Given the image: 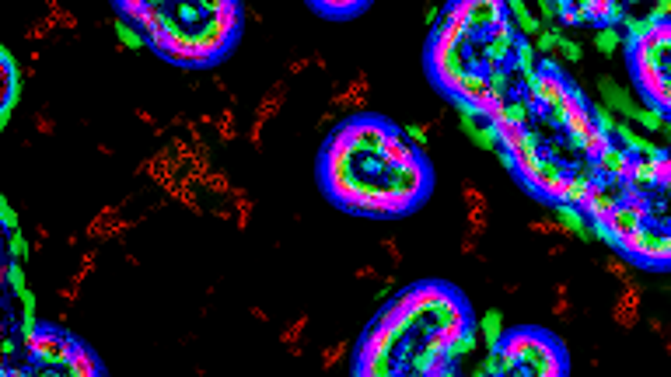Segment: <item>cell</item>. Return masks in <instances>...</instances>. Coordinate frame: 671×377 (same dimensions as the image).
Segmentation results:
<instances>
[{
    "label": "cell",
    "mask_w": 671,
    "mask_h": 377,
    "mask_svg": "<svg viewBox=\"0 0 671 377\" xmlns=\"http://www.w3.org/2000/svg\"><path fill=\"white\" fill-rule=\"evenodd\" d=\"M556 25H559V28H581V25H587V14H584L581 8H574V4H563V8H559Z\"/></svg>",
    "instance_id": "obj_15"
},
{
    "label": "cell",
    "mask_w": 671,
    "mask_h": 377,
    "mask_svg": "<svg viewBox=\"0 0 671 377\" xmlns=\"http://www.w3.org/2000/svg\"><path fill=\"white\" fill-rule=\"evenodd\" d=\"M304 332H308V314H298V318L291 321V325H287L284 332H280V343H284V346L291 349L294 343H301V339H304Z\"/></svg>",
    "instance_id": "obj_14"
},
{
    "label": "cell",
    "mask_w": 671,
    "mask_h": 377,
    "mask_svg": "<svg viewBox=\"0 0 671 377\" xmlns=\"http://www.w3.org/2000/svg\"><path fill=\"white\" fill-rule=\"evenodd\" d=\"M469 140H472V143H476L479 150H493V154L500 150V140H496V130H493L489 123H483V119H479V126H476V133H472Z\"/></svg>",
    "instance_id": "obj_12"
},
{
    "label": "cell",
    "mask_w": 671,
    "mask_h": 377,
    "mask_svg": "<svg viewBox=\"0 0 671 377\" xmlns=\"http://www.w3.org/2000/svg\"><path fill=\"white\" fill-rule=\"evenodd\" d=\"M664 349H668V353H671V329H668V343H664Z\"/></svg>",
    "instance_id": "obj_40"
},
{
    "label": "cell",
    "mask_w": 671,
    "mask_h": 377,
    "mask_svg": "<svg viewBox=\"0 0 671 377\" xmlns=\"http://www.w3.org/2000/svg\"><path fill=\"white\" fill-rule=\"evenodd\" d=\"M437 130V123L430 119V123H420V126H406V136L416 143V147H427L430 143V133Z\"/></svg>",
    "instance_id": "obj_22"
},
{
    "label": "cell",
    "mask_w": 671,
    "mask_h": 377,
    "mask_svg": "<svg viewBox=\"0 0 671 377\" xmlns=\"http://www.w3.org/2000/svg\"><path fill=\"white\" fill-rule=\"evenodd\" d=\"M95 265H98V252L95 248H88L84 255H81V265H77V273H74V283L77 287H84V280L95 273Z\"/></svg>",
    "instance_id": "obj_19"
},
{
    "label": "cell",
    "mask_w": 671,
    "mask_h": 377,
    "mask_svg": "<svg viewBox=\"0 0 671 377\" xmlns=\"http://www.w3.org/2000/svg\"><path fill=\"white\" fill-rule=\"evenodd\" d=\"M35 133H42V136H49V133H56V123H52V116H49V109H42V112L35 116Z\"/></svg>",
    "instance_id": "obj_30"
},
{
    "label": "cell",
    "mask_w": 671,
    "mask_h": 377,
    "mask_svg": "<svg viewBox=\"0 0 671 377\" xmlns=\"http://www.w3.org/2000/svg\"><path fill=\"white\" fill-rule=\"evenodd\" d=\"M605 269H608L612 276H619L623 283H626V280H633V276H630V262H626V258H619V255H608V258H605Z\"/></svg>",
    "instance_id": "obj_27"
},
{
    "label": "cell",
    "mask_w": 671,
    "mask_h": 377,
    "mask_svg": "<svg viewBox=\"0 0 671 377\" xmlns=\"http://www.w3.org/2000/svg\"><path fill=\"white\" fill-rule=\"evenodd\" d=\"M284 98H287V81H276V84L259 98V105H255V119H252V126H249V143H252L255 150H262V130H266V123L273 119V112H280Z\"/></svg>",
    "instance_id": "obj_2"
},
{
    "label": "cell",
    "mask_w": 671,
    "mask_h": 377,
    "mask_svg": "<svg viewBox=\"0 0 671 377\" xmlns=\"http://www.w3.org/2000/svg\"><path fill=\"white\" fill-rule=\"evenodd\" d=\"M465 224H469V234H472V238H483V234L489 231V213L465 210Z\"/></svg>",
    "instance_id": "obj_20"
},
{
    "label": "cell",
    "mask_w": 671,
    "mask_h": 377,
    "mask_svg": "<svg viewBox=\"0 0 671 377\" xmlns=\"http://www.w3.org/2000/svg\"><path fill=\"white\" fill-rule=\"evenodd\" d=\"M112 28H116V39H119L123 49H144V45H147V35H144L137 25H130L126 18H119Z\"/></svg>",
    "instance_id": "obj_10"
},
{
    "label": "cell",
    "mask_w": 671,
    "mask_h": 377,
    "mask_svg": "<svg viewBox=\"0 0 671 377\" xmlns=\"http://www.w3.org/2000/svg\"><path fill=\"white\" fill-rule=\"evenodd\" d=\"M528 231H532V234H542V238H570L559 221H532Z\"/></svg>",
    "instance_id": "obj_17"
},
{
    "label": "cell",
    "mask_w": 671,
    "mask_h": 377,
    "mask_svg": "<svg viewBox=\"0 0 671 377\" xmlns=\"http://www.w3.org/2000/svg\"><path fill=\"white\" fill-rule=\"evenodd\" d=\"M137 119H140V123H147V126H150V130H154V126H157V119H154V116H150V112H147V109H137Z\"/></svg>",
    "instance_id": "obj_38"
},
{
    "label": "cell",
    "mask_w": 671,
    "mask_h": 377,
    "mask_svg": "<svg viewBox=\"0 0 671 377\" xmlns=\"http://www.w3.org/2000/svg\"><path fill=\"white\" fill-rule=\"evenodd\" d=\"M552 52H556V57H563V60H570V63L581 60V45H577L574 39H567V35L556 39V49H552Z\"/></svg>",
    "instance_id": "obj_23"
},
{
    "label": "cell",
    "mask_w": 671,
    "mask_h": 377,
    "mask_svg": "<svg viewBox=\"0 0 671 377\" xmlns=\"http://www.w3.org/2000/svg\"><path fill=\"white\" fill-rule=\"evenodd\" d=\"M8 255L11 258H25L28 255V241L21 238V231L14 227V231H8Z\"/></svg>",
    "instance_id": "obj_26"
},
{
    "label": "cell",
    "mask_w": 671,
    "mask_h": 377,
    "mask_svg": "<svg viewBox=\"0 0 671 377\" xmlns=\"http://www.w3.org/2000/svg\"><path fill=\"white\" fill-rule=\"evenodd\" d=\"M381 248L388 252L391 265H402V258H406V255H402V248H399V241H396V238H381Z\"/></svg>",
    "instance_id": "obj_29"
},
{
    "label": "cell",
    "mask_w": 671,
    "mask_h": 377,
    "mask_svg": "<svg viewBox=\"0 0 671 377\" xmlns=\"http://www.w3.org/2000/svg\"><path fill=\"white\" fill-rule=\"evenodd\" d=\"M52 28H56V21L46 14V18H39V21H32V25L25 28V39H28V42H42V39L52 35Z\"/></svg>",
    "instance_id": "obj_16"
},
{
    "label": "cell",
    "mask_w": 671,
    "mask_h": 377,
    "mask_svg": "<svg viewBox=\"0 0 671 377\" xmlns=\"http://www.w3.org/2000/svg\"><path fill=\"white\" fill-rule=\"evenodd\" d=\"M615 45H619V35H615V28H612V25H608V28H598L594 49H598V52H615Z\"/></svg>",
    "instance_id": "obj_24"
},
{
    "label": "cell",
    "mask_w": 671,
    "mask_h": 377,
    "mask_svg": "<svg viewBox=\"0 0 671 377\" xmlns=\"http://www.w3.org/2000/svg\"><path fill=\"white\" fill-rule=\"evenodd\" d=\"M213 130H217V140H220V143H231V140L238 136V126H235V105H228V109H224V116H217Z\"/></svg>",
    "instance_id": "obj_11"
},
{
    "label": "cell",
    "mask_w": 671,
    "mask_h": 377,
    "mask_svg": "<svg viewBox=\"0 0 671 377\" xmlns=\"http://www.w3.org/2000/svg\"><path fill=\"white\" fill-rule=\"evenodd\" d=\"M200 4H203L206 11H224V8H231V4H238V0H200Z\"/></svg>",
    "instance_id": "obj_36"
},
{
    "label": "cell",
    "mask_w": 671,
    "mask_h": 377,
    "mask_svg": "<svg viewBox=\"0 0 671 377\" xmlns=\"http://www.w3.org/2000/svg\"><path fill=\"white\" fill-rule=\"evenodd\" d=\"M0 213H4V227L14 231V227H18V213H14V206H11L4 196H0Z\"/></svg>",
    "instance_id": "obj_31"
},
{
    "label": "cell",
    "mask_w": 671,
    "mask_h": 377,
    "mask_svg": "<svg viewBox=\"0 0 671 377\" xmlns=\"http://www.w3.org/2000/svg\"><path fill=\"white\" fill-rule=\"evenodd\" d=\"M357 280H378V269L374 265H357Z\"/></svg>",
    "instance_id": "obj_37"
},
{
    "label": "cell",
    "mask_w": 671,
    "mask_h": 377,
    "mask_svg": "<svg viewBox=\"0 0 671 377\" xmlns=\"http://www.w3.org/2000/svg\"><path fill=\"white\" fill-rule=\"evenodd\" d=\"M556 221L563 224V231H567V234H581V231H584V224H587L584 210H581V206H570V203H559V206H556Z\"/></svg>",
    "instance_id": "obj_9"
},
{
    "label": "cell",
    "mask_w": 671,
    "mask_h": 377,
    "mask_svg": "<svg viewBox=\"0 0 671 377\" xmlns=\"http://www.w3.org/2000/svg\"><path fill=\"white\" fill-rule=\"evenodd\" d=\"M308 4L325 18H357L371 8V0H308Z\"/></svg>",
    "instance_id": "obj_6"
},
{
    "label": "cell",
    "mask_w": 671,
    "mask_h": 377,
    "mask_svg": "<svg viewBox=\"0 0 671 377\" xmlns=\"http://www.w3.org/2000/svg\"><path fill=\"white\" fill-rule=\"evenodd\" d=\"M67 374H77V377H98V374H105V367H101V360L77 339V346H74V353H70V360H67Z\"/></svg>",
    "instance_id": "obj_7"
},
{
    "label": "cell",
    "mask_w": 671,
    "mask_h": 377,
    "mask_svg": "<svg viewBox=\"0 0 671 377\" xmlns=\"http://www.w3.org/2000/svg\"><path fill=\"white\" fill-rule=\"evenodd\" d=\"M252 210H255L252 196H242V199H235V227H238V231H245V227H249Z\"/></svg>",
    "instance_id": "obj_21"
},
{
    "label": "cell",
    "mask_w": 671,
    "mask_h": 377,
    "mask_svg": "<svg viewBox=\"0 0 671 377\" xmlns=\"http://www.w3.org/2000/svg\"><path fill=\"white\" fill-rule=\"evenodd\" d=\"M46 8H49V11H60L64 4H60V0H46Z\"/></svg>",
    "instance_id": "obj_39"
},
{
    "label": "cell",
    "mask_w": 671,
    "mask_h": 377,
    "mask_svg": "<svg viewBox=\"0 0 671 377\" xmlns=\"http://www.w3.org/2000/svg\"><path fill=\"white\" fill-rule=\"evenodd\" d=\"M0 74H4V105H0V126L11 123V112H14V101L21 94V74L14 67V57L11 49H0Z\"/></svg>",
    "instance_id": "obj_4"
},
{
    "label": "cell",
    "mask_w": 671,
    "mask_h": 377,
    "mask_svg": "<svg viewBox=\"0 0 671 377\" xmlns=\"http://www.w3.org/2000/svg\"><path fill=\"white\" fill-rule=\"evenodd\" d=\"M462 199H465V210H476V213H489V199L483 189H476L472 182L462 185Z\"/></svg>",
    "instance_id": "obj_13"
},
{
    "label": "cell",
    "mask_w": 671,
    "mask_h": 377,
    "mask_svg": "<svg viewBox=\"0 0 671 377\" xmlns=\"http://www.w3.org/2000/svg\"><path fill=\"white\" fill-rule=\"evenodd\" d=\"M479 332H483V346L486 349H493L496 343H500V336H503V314L493 307V311H486L483 318H479Z\"/></svg>",
    "instance_id": "obj_8"
},
{
    "label": "cell",
    "mask_w": 671,
    "mask_h": 377,
    "mask_svg": "<svg viewBox=\"0 0 671 377\" xmlns=\"http://www.w3.org/2000/svg\"><path fill=\"white\" fill-rule=\"evenodd\" d=\"M56 297H60L64 304H77V297H81V287L70 280V287H60V290H56Z\"/></svg>",
    "instance_id": "obj_32"
},
{
    "label": "cell",
    "mask_w": 671,
    "mask_h": 377,
    "mask_svg": "<svg viewBox=\"0 0 671 377\" xmlns=\"http://www.w3.org/2000/svg\"><path fill=\"white\" fill-rule=\"evenodd\" d=\"M343 356H347V343H332V346H325V349H322V370H332Z\"/></svg>",
    "instance_id": "obj_25"
},
{
    "label": "cell",
    "mask_w": 671,
    "mask_h": 377,
    "mask_svg": "<svg viewBox=\"0 0 671 377\" xmlns=\"http://www.w3.org/2000/svg\"><path fill=\"white\" fill-rule=\"evenodd\" d=\"M514 360V374H538V377H567L570 356L567 346L545 329H511L493 346Z\"/></svg>",
    "instance_id": "obj_1"
},
{
    "label": "cell",
    "mask_w": 671,
    "mask_h": 377,
    "mask_svg": "<svg viewBox=\"0 0 671 377\" xmlns=\"http://www.w3.org/2000/svg\"><path fill=\"white\" fill-rule=\"evenodd\" d=\"M640 307H643V287H640V280H626L619 297H615V307H612L615 325H619V329H636Z\"/></svg>",
    "instance_id": "obj_3"
},
{
    "label": "cell",
    "mask_w": 671,
    "mask_h": 377,
    "mask_svg": "<svg viewBox=\"0 0 671 377\" xmlns=\"http://www.w3.org/2000/svg\"><path fill=\"white\" fill-rule=\"evenodd\" d=\"M559 318H570V300H567V294H556V307H552Z\"/></svg>",
    "instance_id": "obj_35"
},
{
    "label": "cell",
    "mask_w": 671,
    "mask_h": 377,
    "mask_svg": "<svg viewBox=\"0 0 671 377\" xmlns=\"http://www.w3.org/2000/svg\"><path fill=\"white\" fill-rule=\"evenodd\" d=\"M479 238H472V234H465L462 238V255H476V258H483V252H479V245H476Z\"/></svg>",
    "instance_id": "obj_34"
},
{
    "label": "cell",
    "mask_w": 671,
    "mask_h": 377,
    "mask_svg": "<svg viewBox=\"0 0 671 377\" xmlns=\"http://www.w3.org/2000/svg\"><path fill=\"white\" fill-rule=\"evenodd\" d=\"M203 185H206L210 192H217V196H231V189H235V185H231V179L224 175V172H217V168L203 179Z\"/></svg>",
    "instance_id": "obj_18"
},
{
    "label": "cell",
    "mask_w": 671,
    "mask_h": 377,
    "mask_svg": "<svg viewBox=\"0 0 671 377\" xmlns=\"http://www.w3.org/2000/svg\"><path fill=\"white\" fill-rule=\"evenodd\" d=\"M451 290H455V287H447V283H416V287H409V297H413L416 314H423V318L434 314Z\"/></svg>",
    "instance_id": "obj_5"
},
{
    "label": "cell",
    "mask_w": 671,
    "mask_h": 377,
    "mask_svg": "<svg viewBox=\"0 0 671 377\" xmlns=\"http://www.w3.org/2000/svg\"><path fill=\"white\" fill-rule=\"evenodd\" d=\"M311 63H315V57H298V60H291V63H287V77H298V74L308 70Z\"/></svg>",
    "instance_id": "obj_33"
},
{
    "label": "cell",
    "mask_w": 671,
    "mask_h": 377,
    "mask_svg": "<svg viewBox=\"0 0 671 377\" xmlns=\"http://www.w3.org/2000/svg\"><path fill=\"white\" fill-rule=\"evenodd\" d=\"M49 18L56 21V28H77V14L74 11H67V8H60V11H49Z\"/></svg>",
    "instance_id": "obj_28"
}]
</instances>
